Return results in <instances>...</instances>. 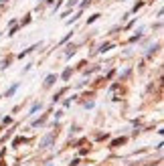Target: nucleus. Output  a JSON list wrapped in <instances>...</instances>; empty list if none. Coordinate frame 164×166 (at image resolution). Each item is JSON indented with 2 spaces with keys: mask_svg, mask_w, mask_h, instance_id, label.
Returning <instances> with one entry per match:
<instances>
[{
  "mask_svg": "<svg viewBox=\"0 0 164 166\" xmlns=\"http://www.w3.org/2000/svg\"><path fill=\"white\" fill-rule=\"evenodd\" d=\"M53 81H55V75H51V77H47V83H45V85H51Z\"/></svg>",
  "mask_w": 164,
  "mask_h": 166,
  "instance_id": "f257e3e1",
  "label": "nucleus"
}]
</instances>
